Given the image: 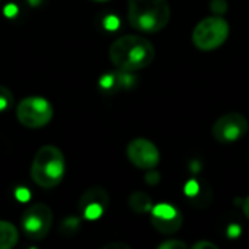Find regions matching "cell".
Instances as JSON below:
<instances>
[{
	"label": "cell",
	"mask_w": 249,
	"mask_h": 249,
	"mask_svg": "<svg viewBox=\"0 0 249 249\" xmlns=\"http://www.w3.org/2000/svg\"><path fill=\"white\" fill-rule=\"evenodd\" d=\"M156 50L153 44L140 35H123L109 47L112 64L123 71H137L149 67L155 60Z\"/></svg>",
	"instance_id": "1"
},
{
	"label": "cell",
	"mask_w": 249,
	"mask_h": 249,
	"mask_svg": "<svg viewBox=\"0 0 249 249\" xmlns=\"http://www.w3.org/2000/svg\"><path fill=\"white\" fill-rule=\"evenodd\" d=\"M171 19L168 0H128V22L142 32H159Z\"/></svg>",
	"instance_id": "2"
},
{
	"label": "cell",
	"mask_w": 249,
	"mask_h": 249,
	"mask_svg": "<svg viewBox=\"0 0 249 249\" xmlns=\"http://www.w3.org/2000/svg\"><path fill=\"white\" fill-rule=\"evenodd\" d=\"M66 174L63 152L53 144L42 146L34 156L31 165V179L41 188L57 187Z\"/></svg>",
	"instance_id": "3"
},
{
	"label": "cell",
	"mask_w": 249,
	"mask_h": 249,
	"mask_svg": "<svg viewBox=\"0 0 249 249\" xmlns=\"http://www.w3.org/2000/svg\"><path fill=\"white\" fill-rule=\"evenodd\" d=\"M229 36V23L222 16H209L200 20L193 31V42L201 51L219 48Z\"/></svg>",
	"instance_id": "4"
},
{
	"label": "cell",
	"mask_w": 249,
	"mask_h": 249,
	"mask_svg": "<svg viewBox=\"0 0 249 249\" xmlns=\"http://www.w3.org/2000/svg\"><path fill=\"white\" fill-rule=\"evenodd\" d=\"M54 115L53 105L42 96H26L16 108L18 121L28 128H41L47 125Z\"/></svg>",
	"instance_id": "5"
},
{
	"label": "cell",
	"mask_w": 249,
	"mask_h": 249,
	"mask_svg": "<svg viewBox=\"0 0 249 249\" xmlns=\"http://www.w3.org/2000/svg\"><path fill=\"white\" fill-rule=\"evenodd\" d=\"M20 226L26 238L32 241H42L53 226L51 209L44 203L31 204L20 217Z\"/></svg>",
	"instance_id": "6"
},
{
	"label": "cell",
	"mask_w": 249,
	"mask_h": 249,
	"mask_svg": "<svg viewBox=\"0 0 249 249\" xmlns=\"http://www.w3.org/2000/svg\"><path fill=\"white\" fill-rule=\"evenodd\" d=\"M249 130V123L245 115L239 112H229L222 115L213 124V137L222 144H229L242 139Z\"/></svg>",
	"instance_id": "7"
},
{
	"label": "cell",
	"mask_w": 249,
	"mask_h": 249,
	"mask_svg": "<svg viewBox=\"0 0 249 249\" xmlns=\"http://www.w3.org/2000/svg\"><path fill=\"white\" fill-rule=\"evenodd\" d=\"M128 160L139 169H153L160 160V153L156 144L147 139H134L127 146Z\"/></svg>",
	"instance_id": "8"
},
{
	"label": "cell",
	"mask_w": 249,
	"mask_h": 249,
	"mask_svg": "<svg viewBox=\"0 0 249 249\" xmlns=\"http://www.w3.org/2000/svg\"><path fill=\"white\" fill-rule=\"evenodd\" d=\"M152 225L158 232L163 235H174L182 226V214L181 212H178V214H175L171 219H159V217L152 216Z\"/></svg>",
	"instance_id": "9"
},
{
	"label": "cell",
	"mask_w": 249,
	"mask_h": 249,
	"mask_svg": "<svg viewBox=\"0 0 249 249\" xmlns=\"http://www.w3.org/2000/svg\"><path fill=\"white\" fill-rule=\"evenodd\" d=\"M92 203H98V204H102L105 209L109 206V196L108 193L101 188V187H93V188H89L86 190L82 197H80V201H79V209L82 210L85 206L88 204H92Z\"/></svg>",
	"instance_id": "10"
},
{
	"label": "cell",
	"mask_w": 249,
	"mask_h": 249,
	"mask_svg": "<svg viewBox=\"0 0 249 249\" xmlns=\"http://www.w3.org/2000/svg\"><path fill=\"white\" fill-rule=\"evenodd\" d=\"M19 241V232L10 222L0 220V249H12Z\"/></svg>",
	"instance_id": "11"
},
{
	"label": "cell",
	"mask_w": 249,
	"mask_h": 249,
	"mask_svg": "<svg viewBox=\"0 0 249 249\" xmlns=\"http://www.w3.org/2000/svg\"><path fill=\"white\" fill-rule=\"evenodd\" d=\"M128 206L133 212L139 213V214H144V213H149L152 212L153 209V203H152V198L143 193V191H136L133 193L130 197H128Z\"/></svg>",
	"instance_id": "12"
},
{
	"label": "cell",
	"mask_w": 249,
	"mask_h": 249,
	"mask_svg": "<svg viewBox=\"0 0 249 249\" xmlns=\"http://www.w3.org/2000/svg\"><path fill=\"white\" fill-rule=\"evenodd\" d=\"M178 212L179 210H177L174 206L166 204V203H162V204H158V206H155L152 209V216L159 217V219H171L175 214H178Z\"/></svg>",
	"instance_id": "13"
},
{
	"label": "cell",
	"mask_w": 249,
	"mask_h": 249,
	"mask_svg": "<svg viewBox=\"0 0 249 249\" xmlns=\"http://www.w3.org/2000/svg\"><path fill=\"white\" fill-rule=\"evenodd\" d=\"M105 210H107V209H105L102 204L92 203V204L85 206L80 212L83 213L85 219H88V220H96V219H99V217L104 214V212H105Z\"/></svg>",
	"instance_id": "14"
},
{
	"label": "cell",
	"mask_w": 249,
	"mask_h": 249,
	"mask_svg": "<svg viewBox=\"0 0 249 249\" xmlns=\"http://www.w3.org/2000/svg\"><path fill=\"white\" fill-rule=\"evenodd\" d=\"M12 101H13L12 92L6 86H1L0 85V112L1 111H6L12 105Z\"/></svg>",
	"instance_id": "15"
},
{
	"label": "cell",
	"mask_w": 249,
	"mask_h": 249,
	"mask_svg": "<svg viewBox=\"0 0 249 249\" xmlns=\"http://www.w3.org/2000/svg\"><path fill=\"white\" fill-rule=\"evenodd\" d=\"M99 86L105 90H109L117 86V73H107L99 79Z\"/></svg>",
	"instance_id": "16"
},
{
	"label": "cell",
	"mask_w": 249,
	"mask_h": 249,
	"mask_svg": "<svg viewBox=\"0 0 249 249\" xmlns=\"http://www.w3.org/2000/svg\"><path fill=\"white\" fill-rule=\"evenodd\" d=\"M187 244L182 242V241H178V239H169V241H165L162 242L158 249H187Z\"/></svg>",
	"instance_id": "17"
},
{
	"label": "cell",
	"mask_w": 249,
	"mask_h": 249,
	"mask_svg": "<svg viewBox=\"0 0 249 249\" xmlns=\"http://www.w3.org/2000/svg\"><path fill=\"white\" fill-rule=\"evenodd\" d=\"M210 9L216 13V15H223L228 10V1L226 0H212Z\"/></svg>",
	"instance_id": "18"
},
{
	"label": "cell",
	"mask_w": 249,
	"mask_h": 249,
	"mask_svg": "<svg viewBox=\"0 0 249 249\" xmlns=\"http://www.w3.org/2000/svg\"><path fill=\"white\" fill-rule=\"evenodd\" d=\"M198 193H200V185H198V182L194 181V179L188 181L187 185H185V194H187L188 197H196V196H198Z\"/></svg>",
	"instance_id": "19"
},
{
	"label": "cell",
	"mask_w": 249,
	"mask_h": 249,
	"mask_svg": "<svg viewBox=\"0 0 249 249\" xmlns=\"http://www.w3.org/2000/svg\"><path fill=\"white\" fill-rule=\"evenodd\" d=\"M104 26H105L108 31H115V29L120 26V20H118V18H117V16L109 15V16H107V18H105V20H104Z\"/></svg>",
	"instance_id": "20"
},
{
	"label": "cell",
	"mask_w": 249,
	"mask_h": 249,
	"mask_svg": "<svg viewBox=\"0 0 249 249\" xmlns=\"http://www.w3.org/2000/svg\"><path fill=\"white\" fill-rule=\"evenodd\" d=\"M159 181H160V174L158 171L149 169V172L146 174V182L149 185H156V184H159Z\"/></svg>",
	"instance_id": "21"
},
{
	"label": "cell",
	"mask_w": 249,
	"mask_h": 249,
	"mask_svg": "<svg viewBox=\"0 0 249 249\" xmlns=\"http://www.w3.org/2000/svg\"><path fill=\"white\" fill-rule=\"evenodd\" d=\"M15 197H16L20 203H26V201L31 198V193H29V190H26V188H18V190L15 191Z\"/></svg>",
	"instance_id": "22"
},
{
	"label": "cell",
	"mask_w": 249,
	"mask_h": 249,
	"mask_svg": "<svg viewBox=\"0 0 249 249\" xmlns=\"http://www.w3.org/2000/svg\"><path fill=\"white\" fill-rule=\"evenodd\" d=\"M241 228H239V225H231L229 228H228V236L231 238V239H236V238H239V235H241Z\"/></svg>",
	"instance_id": "23"
},
{
	"label": "cell",
	"mask_w": 249,
	"mask_h": 249,
	"mask_svg": "<svg viewBox=\"0 0 249 249\" xmlns=\"http://www.w3.org/2000/svg\"><path fill=\"white\" fill-rule=\"evenodd\" d=\"M194 249H217V245L209 241H198L197 244H194Z\"/></svg>",
	"instance_id": "24"
},
{
	"label": "cell",
	"mask_w": 249,
	"mask_h": 249,
	"mask_svg": "<svg viewBox=\"0 0 249 249\" xmlns=\"http://www.w3.org/2000/svg\"><path fill=\"white\" fill-rule=\"evenodd\" d=\"M4 16H7V18H15L16 15H18V6L15 4V3H10V4H7L6 7H4Z\"/></svg>",
	"instance_id": "25"
},
{
	"label": "cell",
	"mask_w": 249,
	"mask_h": 249,
	"mask_svg": "<svg viewBox=\"0 0 249 249\" xmlns=\"http://www.w3.org/2000/svg\"><path fill=\"white\" fill-rule=\"evenodd\" d=\"M102 249H131V247L127 244H121V242H112V244L105 245Z\"/></svg>",
	"instance_id": "26"
},
{
	"label": "cell",
	"mask_w": 249,
	"mask_h": 249,
	"mask_svg": "<svg viewBox=\"0 0 249 249\" xmlns=\"http://www.w3.org/2000/svg\"><path fill=\"white\" fill-rule=\"evenodd\" d=\"M63 226H66V228H69V229H76V228L79 226V220H77L76 217H70V219H67V220L64 222Z\"/></svg>",
	"instance_id": "27"
},
{
	"label": "cell",
	"mask_w": 249,
	"mask_h": 249,
	"mask_svg": "<svg viewBox=\"0 0 249 249\" xmlns=\"http://www.w3.org/2000/svg\"><path fill=\"white\" fill-rule=\"evenodd\" d=\"M244 213H245L247 219L249 220V197L245 200V203H244Z\"/></svg>",
	"instance_id": "28"
},
{
	"label": "cell",
	"mask_w": 249,
	"mask_h": 249,
	"mask_svg": "<svg viewBox=\"0 0 249 249\" xmlns=\"http://www.w3.org/2000/svg\"><path fill=\"white\" fill-rule=\"evenodd\" d=\"M28 1H29V4H31V6H38L42 0H28Z\"/></svg>",
	"instance_id": "29"
},
{
	"label": "cell",
	"mask_w": 249,
	"mask_h": 249,
	"mask_svg": "<svg viewBox=\"0 0 249 249\" xmlns=\"http://www.w3.org/2000/svg\"><path fill=\"white\" fill-rule=\"evenodd\" d=\"M95 1H109V0H95Z\"/></svg>",
	"instance_id": "30"
}]
</instances>
